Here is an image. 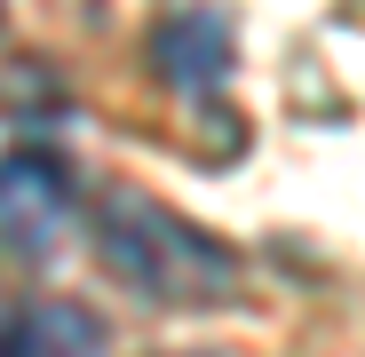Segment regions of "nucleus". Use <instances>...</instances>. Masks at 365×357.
Wrapping results in <instances>:
<instances>
[{"mask_svg": "<svg viewBox=\"0 0 365 357\" xmlns=\"http://www.w3.org/2000/svg\"><path fill=\"white\" fill-rule=\"evenodd\" d=\"M9 357H103V333L80 302H24L9 318Z\"/></svg>", "mask_w": 365, "mask_h": 357, "instance_id": "nucleus-4", "label": "nucleus"}, {"mask_svg": "<svg viewBox=\"0 0 365 357\" xmlns=\"http://www.w3.org/2000/svg\"><path fill=\"white\" fill-rule=\"evenodd\" d=\"M230 56H238V40H230V24H222L215 9H175V16H159V32H151V64H159V80L182 88V95L222 88V80H230Z\"/></svg>", "mask_w": 365, "mask_h": 357, "instance_id": "nucleus-2", "label": "nucleus"}, {"mask_svg": "<svg viewBox=\"0 0 365 357\" xmlns=\"http://www.w3.org/2000/svg\"><path fill=\"white\" fill-rule=\"evenodd\" d=\"M56 222H64V167L40 159V151H16L9 159V247L24 262H40Z\"/></svg>", "mask_w": 365, "mask_h": 357, "instance_id": "nucleus-3", "label": "nucleus"}, {"mask_svg": "<svg viewBox=\"0 0 365 357\" xmlns=\"http://www.w3.org/2000/svg\"><path fill=\"white\" fill-rule=\"evenodd\" d=\"M88 230H96L103 270L128 286V294H143V302H167V310H215V302H230V294H238V254L222 247V238L199 230L191 214H175V207L128 191V183L96 199Z\"/></svg>", "mask_w": 365, "mask_h": 357, "instance_id": "nucleus-1", "label": "nucleus"}]
</instances>
